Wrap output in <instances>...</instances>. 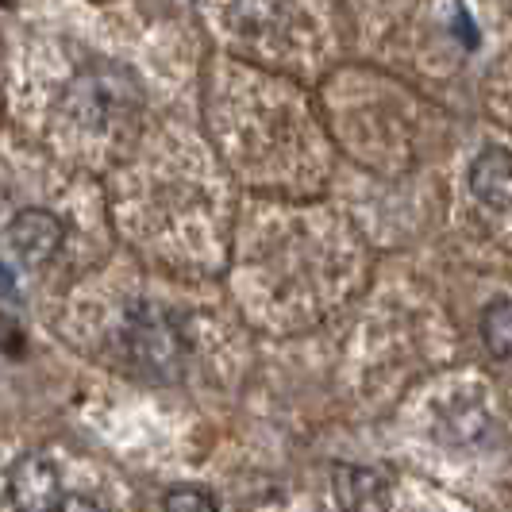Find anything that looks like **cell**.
Masks as SVG:
<instances>
[{
    "instance_id": "6da1fadb",
    "label": "cell",
    "mask_w": 512,
    "mask_h": 512,
    "mask_svg": "<svg viewBox=\"0 0 512 512\" xmlns=\"http://www.w3.org/2000/svg\"><path fill=\"white\" fill-rule=\"evenodd\" d=\"M124 351H128L131 370L154 385L178 382L189 362V339L181 320L170 308L154 301H135L124 312Z\"/></svg>"
},
{
    "instance_id": "7a4b0ae2",
    "label": "cell",
    "mask_w": 512,
    "mask_h": 512,
    "mask_svg": "<svg viewBox=\"0 0 512 512\" xmlns=\"http://www.w3.org/2000/svg\"><path fill=\"white\" fill-rule=\"evenodd\" d=\"M62 108L81 128L104 131L139 108V81L120 66H93L66 85Z\"/></svg>"
},
{
    "instance_id": "3957f363",
    "label": "cell",
    "mask_w": 512,
    "mask_h": 512,
    "mask_svg": "<svg viewBox=\"0 0 512 512\" xmlns=\"http://www.w3.org/2000/svg\"><path fill=\"white\" fill-rule=\"evenodd\" d=\"M8 505L12 512H62L66 493L58 466L43 455H20L8 470Z\"/></svg>"
},
{
    "instance_id": "277c9868",
    "label": "cell",
    "mask_w": 512,
    "mask_h": 512,
    "mask_svg": "<svg viewBox=\"0 0 512 512\" xmlns=\"http://www.w3.org/2000/svg\"><path fill=\"white\" fill-rule=\"evenodd\" d=\"M66 239L62 220L47 208H24L8 224V251L20 266H47Z\"/></svg>"
},
{
    "instance_id": "5b68a950",
    "label": "cell",
    "mask_w": 512,
    "mask_h": 512,
    "mask_svg": "<svg viewBox=\"0 0 512 512\" xmlns=\"http://www.w3.org/2000/svg\"><path fill=\"white\" fill-rule=\"evenodd\" d=\"M470 197L489 212H505L512 208V154L505 147H486L470 162Z\"/></svg>"
},
{
    "instance_id": "8992f818",
    "label": "cell",
    "mask_w": 512,
    "mask_h": 512,
    "mask_svg": "<svg viewBox=\"0 0 512 512\" xmlns=\"http://www.w3.org/2000/svg\"><path fill=\"white\" fill-rule=\"evenodd\" d=\"M332 493L343 512H385L389 509V482L370 466L339 462L332 470Z\"/></svg>"
},
{
    "instance_id": "52a82bcc",
    "label": "cell",
    "mask_w": 512,
    "mask_h": 512,
    "mask_svg": "<svg viewBox=\"0 0 512 512\" xmlns=\"http://www.w3.org/2000/svg\"><path fill=\"white\" fill-rule=\"evenodd\" d=\"M482 343L493 359H512V301H493L482 312Z\"/></svg>"
},
{
    "instance_id": "ba28073f",
    "label": "cell",
    "mask_w": 512,
    "mask_h": 512,
    "mask_svg": "<svg viewBox=\"0 0 512 512\" xmlns=\"http://www.w3.org/2000/svg\"><path fill=\"white\" fill-rule=\"evenodd\" d=\"M282 4L285 0H231V16H235L239 31L258 35V31H270V27L278 24Z\"/></svg>"
},
{
    "instance_id": "9c48e42d",
    "label": "cell",
    "mask_w": 512,
    "mask_h": 512,
    "mask_svg": "<svg viewBox=\"0 0 512 512\" xmlns=\"http://www.w3.org/2000/svg\"><path fill=\"white\" fill-rule=\"evenodd\" d=\"M162 512H220V505H216V497L205 493V489L178 486V489H170V493H166Z\"/></svg>"
},
{
    "instance_id": "30bf717a",
    "label": "cell",
    "mask_w": 512,
    "mask_h": 512,
    "mask_svg": "<svg viewBox=\"0 0 512 512\" xmlns=\"http://www.w3.org/2000/svg\"><path fill=\"white\" fill-rule=\"evenodd\" d=\"M62 512H104L101 501H93V497H66V505H62Z\"/></svg>"
}]
</instances>
